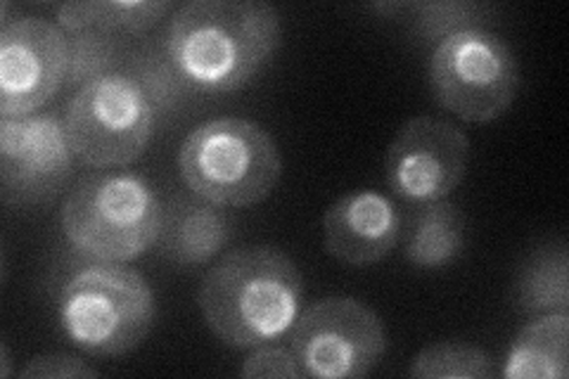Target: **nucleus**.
<instances>
[{"label":"nucleus","mask_w":569,"mask_h":379,"mask_svg":"<svg viewBox=\"0 0 569 379\" xmlns=\"http://www.w3.org/2000/svg\"><path fill=\"white\" fill-rule=\"evenodd\" d=\"M64 129L83 164L100 171L129 167L146 152L154 129L148 88L121 71H102L69 100Z\"/></svg>","instance_id":"obj_6"},{"label":"nucleus","mask_w":569,"mask_h":379,"mask_svg":"<svg viewBox=\"0 0 569 379\" xmlns=\"http://www.w3.org/2000/svg\"><path fill=\"white\" fill-rule=\"evenodd\" d=\"M60 221L67 242L88 259L127 263L157 245L164 207L142 176L96 171L67 195Z\"/></svg>","instance_id":"obj_3"},{"label":"nucleus","mask_w":569,"mask_h":379,"mask_svg":"<svg viewBox=\"0 0 569 379\" xmlns=\"http://www.w3.org/2000/svg\"><path fill=\"white\" fill-rule=\"evenodd\" d=\"M74 157L62 119L52 114L3 117L0 121L3 202L31 207L50 200L69 180Z\"/></svg>","instance_id":"obj_11"},{"label":"nucleus","mask_w":569,"mask_h":379,"mask_svg":"<svg viewBox=\"0 0 569 379\" xmlns=\"http://www.w3.org/2000/svg\"><path fill=\"white\" fill-rule=\"evenodd\" d=\"M58 318L79 351L98 358L123 356L138 349L154 328L157 301L138 270L98 261L62 285Z\"/></svg>","instance_id":"obj_5"},{"label":"nucleus","mask_w":569,"mask_h":379,"mask_svg":"<svg viewBox=\"0 0 569 379\" xmlns=\"http://www.w3.org/2000/svg\"><path fill=\"white\" fill-rule=\"evenodd\" d=\"M290 349L307 377H366L387 351L385 322L359 299L328 297L301 311Z\"/></svg>","instance_id":"obj_8"},{"label":"nucleus","mask_w":569,"mask_h":379,"mask_svg":"<svg viewBox=\"0 0 569 379\" xmlns=\"http://www.w3.org/2000/svg\"><path fill=\"white\" fill-rule=\"evenodd\" d=\"M401 226V213L387 195L349 192L323 216V247L347 266H372L395 251Z\"/></svg>","instance_id":"obj_12"},{"label":"nucleus","mask_w":569,"mask_h":379,"mask_svg":"<svg viewBox=\"0 0 569 379\" xmlns=\"http://www.w3.org/2000/svg\"><path fill=\"white\" fill-rule=\"evenodd\" d=\"M79 377H98V370L86 366L83 360L52 353L29 360L22 370V379H79Z\"/></svg>","instance_id":"obj_21"},{"label":"nucleus","mask_w":569,"mask_h":379,"mask_svg":"<svg viewBox=\"0 0 569 379\" xmlns=\"http://www.w3.org/2000/svg\"><path fill=\"white\" fill-rule=\"evenodd\" d=\"M71 48L62 27L41 17H20L0 29V114L39 112L62 88Z\"/></svg>","instance_id":"obj_10"},{"label":"nucleus","mask_w":569,"mask_h":379,"mask_svg":"<svg viewBox=\"0 0 569 379\" xmlns=\"http://www.w3.org/2000/svg\"><path fill=\"white\" fill-rule=\"evenodd\" d=\"M305 278L273 247L228 251L204 276L198 303L213 337L233 349H257L292 332L301 316Z\"/></svg>","instance_id":"obj_2"},{"label":"nucleus","mask_w":569,"mask_h":379,"mask_svg":"<svg viewBox=\"0 0 569 379\" xmlns=\"http://www.w3.org/2000/svg\"><path fill=\"white\" fill-rule=\"evenodd\" d=\"M413 8L420 17L418 24L420 31L430 39H447L456 31L475 29V22L487 12V8L475 3H422V6H408Z\"/></svg>","instance_id":"obj_19"},{"label":"nucleus","mask_w":569,"mask_h":379,"mask_svg":"<svg viewBox=\"0 0 569 379\" xmlns=\"http://www.w3.org/2000/svg\"><path fill=\"white\" fill-rule=\"evenodd\" d=\"M169 10L171 6L162 0H88V3H64L58 20L71 36L110 39L112 33H146Z\"/></svg>","instance_id":"obj_16"},{"label":"nucleus","mask_w":569,"mask_h":379,"mask_svg":"<svg viewBox=\"0 0 569 379\" xmlns=\"http://www.w3.org/2000/svg\"><path fill=\"white\" fill-rule=\"evenodd\" d=\"M406 259L420 270H443L466 249V213L449 202L418 205L401 226Z\"/></svg>","instance_id":"obj_14"},{"label":"nucleus","mask_w":569,"mask_h":379,"mask_svg":"<svg viewBox=\"0 0 569 379\" xmlns=\"http://www.w3.org/2000/svg\"><path fill=\"white\" fill-rule=\"evenodd\" d=\"M280 46V14L263 0H192L178 8L167 52L178 77L204 93L252 81Z\"/></svg>","instance_id":"obj_1"},{"label":"nucleus","mask_w":569,"mask_h":379,"mask_svg":"<svg viewBox=\"0 0 569 379\" xmlns=\"http://www.w3.org/2000/svg\"><path fill=\"white\" fill-rule=\"evenodd\" d=\"M569 313H543L512 339L503 360L506 379H565L569 375Z\"/></svg>","instance_id":"obj_15"},{"label":"nucleus","mask_w":569,"mask_h":379,"mask_svg":"<svg viewBox=\"0 0 569 379\" xmlns=\"http://www.w3.org/2000/svg\"><path fill=\"white\" fill-rule=\"evenodd\" d=\"M0 351H3V368H0V375L10 377V353H8V345H0Z\"/></svg>","instance_id":"obj_22"},{"label":"nucleus","mask_w":569,"mask_h":379,"mask_svg":"<svg viewBox=\"0 0 569 379\" xmlns=\"http://www.w3.org/2000/svg\"><path fill=\"white\" fill-rule=\"evenodd\" d=\"M430 88L447 112L487 123L518 98L520 64L501 36L479 27L456 31L432 50Z\"/></svg>","instance_id":"obj_7"},{"label":"nucleus","mask_w":569,"mask_h":379,"mask_svg":"<svg viewBox=\"0 0 569 379\" xmlns=\"http://www.w3.org/2000/svg\"><path fill=\"white\" fill-rule=\"evenodd\" d=\"M240 375L247 377V379H299V377H307L305 370H301L299 360H297L292 349L271 347V345L257 347V351L242 363Z\"/></svg>","instance_id":"obj_20"},{"label":"nucleus","mask_w":569,"mask_h":379,"mask_svg":"<svg viewBox=\"0 0 569 379\" xmlns=\"http://www.w3.org/2000/svg\"><path fill=\"white\" fill-rule=\"evenodd\" d=\"M408 372L420 379H491L496 368L491 356L482 349L462 341H441L425 347Z\"/></svg>","instance_id":"obj_18"},{"label":"nucleus","mask_w":569,"mask_h":379,"mask_svg":"<svg viewBox=\"0 0 569 379\" xmlns=\"http://www.w3.org/2000/svg\"><path fill=\"white\" fill-rule=\"evenodd\" d=\"M186 188L223 207H254L269 197L282 176L273 136L252 119L221 117L192 129L178 150Z\"/></svg>","instance_id":"obj_4"},{"label":"nucleus","mask_w":569,"mask_h":379,"mask_svg":"<svg viewBox=\"0 0 569 379\" xmlns=\"http://www.w3.org/2000/svg\"><path fill=\"white\" fill-rule=\"evenodd\" d=\"M221 209L198 195L178 197L164 209L162 232L157 240L159 251L183 268L207 266L217 259L233 235V226Z\"/></svg>","instance_id":"obj_13"},{"label":"nucleus","mask_w":569,"mask_h":379,"mask_svg":"<svg viewBox=\"0 0 569 379\" xmlns=\"http://www.w3.org/2000/svg\"><path fill=\"white\" fill-rule=\"evenodd\" d=\"M468 161L470 140L460 126L437 117H413L387 150V186L408 205L441 202L462 183Z\"/></svg>","instance_id":"obj_9"},{"label":"nucleus","mask_w":569,"mask_h":379,"mask_svg":"<svg viewBox=\"0 0 569 379\" xmlns=\"http://www.w3.org/2000/svg\"><path fill=\"white\" fill-rule=\"evenodd\" d=\"M569 255L565 240L537 247L515 282V303L531 316L569 311Z\"/></svg>","instance_id":"obj_17"}]
</instances>
